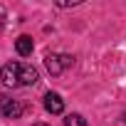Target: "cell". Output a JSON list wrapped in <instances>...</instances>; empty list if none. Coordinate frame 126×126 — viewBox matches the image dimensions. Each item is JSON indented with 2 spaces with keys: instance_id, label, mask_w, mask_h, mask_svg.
<instances>
[{
  "instance_id": "6da1fadb",
  "label": "cell",
  "mask_w": 126,
  "mask_h": 126,
  "mask_svg": "<svg viewBox=\"0 0 126 126\" xmlns=\"http://www.w3.org/2000/svg\"><path fill=\"white\" fill-rule=\"evenodd\" d=\"M45 64H47L49 74L59 77L67 67H72V64H74V57H72V54H47V57H45Z\"/></svg>"
},
{
  "instance_id": "7a4b0ae2",
  "label": "cell",
  "mask_w": 126,
  "mask_h": 126,
  "mask_svg": "<svg viewBox=\"0 0 126 126\" xmlns=\"http://www.w3.org/2000/svg\"><path fill=\"white\" fill-rule=\"evenodd\" d=\"M0 82L5 87H20V64L17 62H8L0 69Z\"/></svg>"
},
{
  "instance_id": "3957f363",
  "label": "cell",
  "mask_w": 126,
  "mask_h": 126,
  "mask_svg": "<svg viewBox=\"0 0 126 126\" xmlns=\"http://www.w3.org/2000/svg\"><path fill=\"white\" fill-rule=\"evenodd\" d=\"M0 111L8 119H20L22 116V104L17 99H10V96H0Z\"/></svg>"
},
{
  "instance_id": "277c9868",
  "label": "cell",
  "mask_w": 126,
  "mask_h": 126,
  "mask_svg": "<svg viewBox=\"0 0 126 126\" xmlns=\"http://www.w3.org/2000/svg\"><path fill=\"white\" fill-rule=\"evenodd\" d=\"M45 109L49 114H62V111H64V101H62L59 94L49 92V94H45Z\"/></svg>"
},
{
  "instance_id": "5b68a950",
  "label": "cell",
  "mask_w": 126,
  "mask_h": 126,
  "mask_svg": "<svg viewBox=\"0 0 126 126\" xmlns=\"http://www.w3.org/2000/svg\"><path fill=\"white\" fill-rule=\"evenodd\" d=\"M37 79H40V74H37V69H35V67H30V64H20V84L32 87Z\"/></svg>"
},
{
  "instance_id": "8992f818",
  "label": "cell",
  "mask_w": 126,
  "mask_h": 126,
  "mask_svg": "<svg viewBox=\"0 0 126 126\" xmlns=\"http://www.w3.org/2000/svg\"><path fill=\"white\" fill-rule=\"evenodd\" d=\"M32 37L30 35H20L17 40H15V49H17V54L20 57H27V54H32Z\"/></svg>"
},
{
  "instance_id": "52a82bcc",
  "label": "cell",
  "mask_w": 126,
  "mask_h": 126,
  "mask_svg": "<svg viewBox=\"0 0 126 126\" xmlns=\"http://www.w3.org/2000/svg\"><path fill=\"white\" fill-rule=\"evenodd\" d=\"M64 126H87V121H84L82 114H67L64 116Z\"/></svg>"
},
{
  "instance_id": "ba28073f",
  "label": "cell",
  "mask_w": 126,
  "mask_h": 126,
  "mask_svg": "<svg viewBox=\"0 0 126 126\" xmlns=\"http://www.w3.org/2000/svg\"><path fill=\"white\" fill-rule=\"evenodd\" d=\"M32 126H47V124H32Z\"/></svg>"
}]
</instances>
